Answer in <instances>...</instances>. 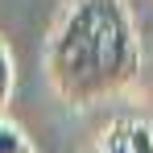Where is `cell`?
Wrapping results in <instances>:
<instances>
[{
	"instance_id": "obj_1",
	"label": "cell",
	"mask_w": 153,
	"mask_h": 153,
	"mask_svg": "<svg viewBox=\"0 0 153 153\" xmlns=\"http://www.w3.org/2000/svg\"><path fill=\"white\" fill-rule=\"evenodd\" d=\"M141 54L124 0H71L46 46V71L66 103H95L137 79Z\"/></svg>"
},
{
	"instance_id": "obj_2",
	"label": "cell",
	"mask_w": 153,
	"mask_h": 153,
	"mask_svg": "<svg viewBox=\"0 0 153 153\" xmlns=\"http://www.w3.org/2000/svg\"><path fill=\"white\" fill-rule=\"evenodd\" d=\"M0 153H29V145H25V137H21L17 124H4L0 120Z\"/></svg>"
},
{
	"instance_id": "obj_3",
	"label": "cell",
	"mask_w": 153,
	"mask_h": 153,
	"mask_svg": "<svg viewBox=\"0 0 153 153\" xmlns=\"http://www.w3.org/2000/svg\"><path fill=\"white\" fill-rule=\"evenodd\" d=\"M128 153H153L149 124H128Z\"/></svg>"
},
{
	"instance_id": "obj_4",
	"label": "cell",
	"mask_w": 153,
	"mask_h": 153,
	"mask_svg": "<svg viewBox=\"0 0 153 153\" xmlns=\"http://www.w3.org/2000/svg\"><path fill=\"white\" fill-rule=\"evenodd\" d=\"M8 91H13V58H8V50H4V42H0V108H4V100H8Z\"/></svg>"
},
{
	"instance_id": "obj_5",
	"label": "cell",
	"mask_w": 153,
	"mask_h": 153,
	"mask_svg": "<svg viewBox=\"0 0 153 153\" xmlns=\"http://www.w3.org/2000/svg\"><path fill=\"white\" fill-rule=\"evenodd\" d=\"M103 153H128V124L108 128V137H103Z\"/></svg>"
}]
</instances>
